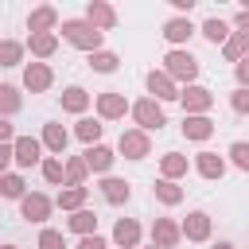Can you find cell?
Returning a JSON list of instances; mask_svg holds the SVG:
<instances>
[{"instance_id": "1", "label": "cell", "mask_w": 249, "mask_h": 249, "mask_svg": "<svg viewBox=\"0 0 249 249\" xmlns=\"http://www.w3.org/2000/svg\"><path fill=\"white\" fill-rule=\"evenodd\" d=\"M62 35H66V43H74V47H82L89 54H97V47H101V31L89 19H66L62 23Z\"/></svg>"}, {"instance_id": "2", "label": "cell", "mask_w": 249, "mask_h": 249, "mask_svg": "<svg viewBox=\"0 0 249 249\" xmlns=\"http://www.w3.org/2000/svg\"><path fill=\"white\" fill-rule=\"evenodd\" d=\"M163 62H167L163 70H167L171 78H187V82H191V78L198 74V58H195L191 51H171V54H167Z\"/></svg>"}, {"instance_id": "3", "label": "cell", "mask_w": 249, "mask_h": 249, "mask_svg": "<svg viewBox=\"0 0 249 249\" xmlns=\"http://www.w3.org/2000/svg\"><path fill=\"white\" fill-rule=\"evenodd\" d=\"M132 117L140 121V128H144V132H152V128L167 124V117H163V109L156 105V97H144V101H136V105H132Z\"/></svg>"}, {"instance_id": "4", "label": "cell", "mask_w": 249, "mask_h": 249, "mask_svg": "<svg viewBox=\"0 0 249 249\" xmlns=\"http://www.w3.org/2000/svg\"><path fill=\"white\" fill-rule=\"evenodd\" d=\"M148 89H152L160 101H175V97H183V93L175 89V82H171L167 70H152V74H148Z\"/></svg>"}, {"instance_id": "5", "label": "cell", "mask_w": 249, "mask_h": 249, "mask_svg": "<svg viewBox=\"0 0 249 249\" xmlns=\"http://www.w3.org/2000/svg\"><path fill=\"white\" fill-rule=\"evenodd\" d=\"M179 101H183V109H187V113H206V109L214 105V93H210V89H202V86H187Z\"/></svg>"}, {"instance_id": "6", "label": "cell", "mask_w": 249, "mask_h": 249, "mask_svg": "<svg viewBox=\"0 0 249 249\" xmlns=\"http://www.w3.org/2000/svg\"><path fill=\"white\" fill-rule=\"evenodd\" d=\"M121 152H124L128 160H144V156L152 152L148 132H121Z\"/></svg>"}, {"instance_id": "7", "label": "cell", "mask_w": 249, "mask_h": 249, "mask_svg": "<svg viewBox=\"0 0 249 249\" xmlns=\"http://www.w3.org/2000/svg\"><path fill=\"white\" fill-rule=\"evenodd\" d=\"M195 167H198V175H202V179H222V171H226V160H222L218 152H198Z\"/></svg>"}, {"instance_id": "8", "label": "cell", "mask_w": 249, "mask_h": 249, "mask_svg": "<svg viewBox=\"0 0 249 249\" xmlns=\"http://www.w3.org/2000/svg\"><path fill=\"white\" fill-rule=\"evenodd\" d=\"M19 214H23L27 222H43V218L51 214V198H43V195H27V198L19 202Z\"/></svg>"}, {"instance_id": "9", "label": "cell", "mask_w": 249, "mask_h": 249, "mask_svg": "<svg viewBox=\"0 0 249 249\" xmlns=\"http://www.w3.org/2000/svg\"><path fill=\"white\" fill-rule=\"evenodd\" d=\"M183 233H187L191 241H206V237H210V218H206L202 210L187 214V222H183Z\"/></svg>"}, {"instance_id": "10", "label": "cell", "mask_w": 249, "mask_h": 249, "mask_svg": "<svg viewBox=\"0 0 249 249\" xmlns=\"http://www.w3.org/2000/svg\"><path fill=\"white\" fill-rule=\"evenodd\" d=\"M179 226L175 222H167V218H156V230H152V237H156V245L160 249H175V241H179Z\"/></svg>"}, {"instance_id": "11", "label": "cell", "mask_w": 249, "mask_h": 249, "mask_svg": "<svg viewBox=\"0 0 249 249\" xmlns=\"http://www.w3.org/2000/svg\"><path fill=\"white\" fill-rule=\"evenodd\" d=\"M23 86H27L31 93H39V89H47V86H51V70H47L43 62H31V66L23 70Z\"/></svg>"}, {"instance_id": "12", "label": "cell", "mask_w": 249, "mask_h": 249, "mask_svg": "<svg viewBox=\"0 0 249 249\" xmlns=\"http://www.w3.org/2000/svg\"><path fill=\"white\" fill-rule=\"evenodd\" d=\"M82 160H86V167H89V171H109V167H113V152H109L105 144L86 148V156H82Z\"/></svg>"}, {"instance_id": "13", "label": "cell", "mask_w": 249, "mask_h": 249, "mask_svg": "<svg viewBox=\"0 0 249 249\" xmlns=\"http://www.w3.org/2000/svg\"><path fill=\"white\" fill-rule=\"evenodd\" d=\"M113 241H117V245H124V249H132V245L140 241V226H136L132 218H121V222L113 226Z\"/></svg>"}, {"instance_id": "14", "label": "cell", "mask_w": 249, "mask_h": 249, "mask_svg": "<svg viewBox=\"0 0 249 249\" xmlns=\"http://www.w3.org/2000/svg\"><path fill=\"white\" fill-rule=\"evenodd\" d=\"M54 19H58V16H54V8L47 4V8H35V12H31V19H27V27H31L35 35H47V31L54 27Z\"/></svg>"}, {"instance_id": "15", "label": "cell", "mask_w": 249, "mask_h": 249, "mask_svg": "<svg viewBox=\"0 0 249 249\" xmlns=\"http://www.w3.org/2000/svg\"><path fill=\"white\" fill-rule=\"evenodd\" d=\"M210 132H214V124L206 117H183V136L187 140H206Z\"/></svg>"}, {"instance_id": "16", "label": "cell", "mask_w": 249, "mask_h": 249, "mask_svg": "<svg viewBox=\"0 0 249 249\" xmlns=\"http://www.w3.org/2000/svg\"><path fill=\"white\" fill-rule=\"evenodd\" d=\"M35 160H39V140L19 136V140H16V163H19V167H31Z\"/></svg>"}, {"instance_id": "17", "label": "cell", "mask_w": 249, "mask_h": 249, "mask_svg": "<svg viewBox=\"0 0 249 249\" xmlns=\"http://www.w3.org/2000/svg\"><path fill=\"white\" fill-rule=\"evenodd\" d=\"M86 105H89V93H86L82 86H70V89L62 93V109H66V113H82Z\"/></svg>"}, {"instance_id": "18", "label": "cell", "mask_w": 249, "mask_h": 249, "mask_svg": "<svg viewBox=\"0 0 249 249\" xmlns=\"http://www.w3.org/2000/svg\"><path fill=\"white\" fill-rule=\"evenodd\" d=\"M97 109H101V117H124V97L121 93H101L97 97Z\"/></svg>"}, {"instance_id": "19", "label": "cell", "mask_w": 249, "mask_h": 249, "mask_svg": "<svg viewBox=\"0 0 249 249\" xmlns=\"http://www.w3.org/2000/svg\"><path fill=\"white\" fill-rule=\"evenodd\" d=\"M89 23L101 31V27H113L117 23V12L109 8V4H89Z\"/></svg>"}, {"instance_id": "20", "label": "cell", "mask_w": 249, "mask_h": 249, "mask_svg": "<svg viewBox=\"0 0 249 249\" xmlns=\"http://www.w3.org/2000/svg\"><path fill=\"white\" fill-rule=\"evenodd\" d=\"M101 195H105V202H128V183L124 179H105Z\"/></svg>"}, {"instance_id": "21", "label": "cell", "mask_w": 249, "mask_h": 249, "mask_svg": "<svg viewBox=\"0 0 249 249\" xmlns=\"http://www.w3.org/2000/svg\"><path fill=\"white\" fill-rule=\"evenodd\" d=\"M226 58H233V62H241V58H249V35H230L226 39Z\"/></svg>"}, {"instance_id": "22", "label": "cell", "mask_w": 249, "mask_h": 249, "mask_svg": "<svg viewBox=\"0 0 249 249\" xmlns=\"http://www.w3.org/2000/svg\"><path fill=\"white\" fill-rule=\"evenodd\" d=\"M191 31H195V27H191V19H167V23H163V35H167L171 43H183Z\"/></svg>"}, {"instance_id": "23", "label": "cell", "mask_w": 249, "mask_h": 249, "mask_svg": "<svg viewBox=\"0 0 249 249\" xmlns=\"http://www.w3.org/2000/svg\"><path fill=\"white\" fill-rule=\"evenodd\" d=\"M43 144H47L51 152H62V148H66V128H62V124H47V128H43Z\"/></svg>"}, {"instance_id": "24", "label": "cell", "mask_w": 249, "mask_h": 249, "mask_svg": "<svg viewBox=\"0 0 249 249\" xmlns=\"http://www.w3.org/2000/svg\"><path fill=\"white\" fill-rule=\"evenodd\" d=\"M152 191H156V198H160V202H167V206H175V202L183 198V191H179V187H175L171 179H160V183H156Z\"/></svg>"}, {"instance_id": "25", "label": "cell", "mask_w": 249, "mask_h": 249, "mask_svg": "<svg viewBox=\"0 0 249 249\" xmlns=\"http://www.w3.org/2000/svg\"><path fill=\"white\" fill-rule=\"evenodd\" d=\"M93 226H97V218H93L89 210H78V214L70 218V230H74V233H82V237H89V233H93Z\"/></svg>"}, {"instance_id": "26", "label": "cell", "mask_w": 249, "mask_h": 249, "mask_svg": "<svg viewBox=\"0 0 249 249\" xmlns=\"http://www.w3.org/2000/svg\"><path fill=\"white\" fill-rule=\"evenodd\" d=\"M54 47H58V39L47 31V35H31V51L39 54V58H47V54H54Z\"/></svg>"}, {"instance_id": "27", "label": "cell", "mask_w": 249, "mask_h": 249, "mask_svg": "<svg viewBox=\"0 0 249 249\" xmlns=\"http://www.w3.org/2000/svg\"><path fill=\"white\" fill-rule=\"evenodd\" d=\"M187 171V160L179 156V152H167L163 156V179H175V175H183Z\"/></svg>"}, {"instance_id": "28", "label": "cell", "mask_w": 249, "mask_h": 249, "mask_svg": "<svg viewBox=\"0 0 249 249\" xmlns=\"http://www.w3.org/2000/svg\"><path fill=\"white\" fill-rule=\"evenodd\" d=\"M82 202H86V187H70V191L58 195V206H62V210H78Z\"/></svg>"}, {"instance_id": "29", "label": "cell", "mask_w": 249, "mask_h": 249, "mask_svg": "<svg viewBox=\"0 0 249 249\" xmlns=\"http://www.w3.org/2000/svg\"><path fill=\"white\" fill-rule=\"evenodd\" d=\"M89 62H93V70H101V74H113V70H117V54H113V51H97Z\"/></svg>"}, {"instance_id": "30", "label": "cell", "mask_w": 249, "mask_h": 249, "mask_svg": "<svg viewBox=\"0 0 249 249\" xmlns=\"http://www.w3.org/2000/svg\"><path fill=\"white\" fill-rule=\"evenodd\" d=\"M78 136H82V140H86V144L93 148V144H97V136H101V124L86 117V121H78Z\"/></svg>"}, {"instance_id": "31", "label": "cell", "mask_w": 249, "mask_h": 249, "mask_svg": "<svg viewBox=\"0 0 249 249\" xmlns=\"http://www.w3.org/2000/svg\"><path fill=\"white\" fill-rule=\"evenodd\" d=\"M202 35H206L210 43H222V39H226V23L214 16V19H206V23H202Z\"/></svg>"}, {"instance_id": "32", "label": "cell", "mask_w": 249, "mask_h": 249, "mask_svg": "<svg viewBox=\"0 0 249 249\" xmlns=\"http://www.w3.org/2000/svg\"><path fill=\"white\" fill-rule=\"evenodd\" d=\"M230 160L241 167V171H249V144L245 140H237V144H230Z\"/></svg>"}, {"instance_id": "33", "label": "cell", "mask_w": 249, "mask_h": 249, "mask_svg": "<svg viewBox=\"0 0 249 249\" xmlns=\"http://www.w3.org/2000/svg\"><path fill=\"white\" fill-rule=\"evenodd\" d=\"M0 191H4L8 198H19V195H23V179H19V175H4V179H0Z\"/></svg>"}, {"instance_id": "34", "label": "cell", "mask_w": 249, "mask_h": 249, "mask_svg": "<svg viewBox=\"0 0 249 249\" xmlns=\"http://www.w3.org/2000/svg\"><path fill=\"white\" fill-rule=\"evenodd\" d=\"M39 249H66V241H62L58 230H43L39 233Z\"/></svg>"}, {"instance_id": "35", "label": "cell", "mask_w": 249, "mask_h": 249, "mask_svg": "<svg viewBox=\"0 0 249 249\" xmlns=\"http://www.w3.org/2000/svg\"><path fill=\"white\" fill-rule=\"evenodd\" d=\"M0 62H4V66H16V62H19V43H12V39L0 43Z\"/></svg>"}, {"instance_id": "36", "label": "cell", "mask_w": 249, "mask_h": 249, "mask_svg": "<svg viewBox=\"0 0 249 249\" xmlns=\"http://www.w3.org/2000/svg\"><path fill=\"white\" fill-rule=\"evenodd\" d=\"M43 179L47 183H62V163L58 160H43Z\"/></svg>"}, {"instance_id": "37", "label": "cell", "mask_w": 249, "mask_h": 249, "mask_svg": "<svg viewBox=\"0 0 249 249\" xmlns=\"http://www.w3.org/2000/svg\"><path fill=\"white\" fill-rule=\"evenodd\" d=\"M66 175H70L74 187H82V179H86V160H70V163H66Z\"/></svg>"}, {"instance_id": "38", "label": "cell", "mask_w": 249, "mask_h": 249, "mask_svg": "<svg viewBox=\"0 0 249 249\" xmlns=\"http://www.w3.org/2000/svg\"><path fill=\"white\" fill-rule=\"evenodd\" d=\"M0 105H4V113H16L19 97H16V89H12V86H4V89H0Z\"/></svg>"}, {"instance_id": "39", "label": "cell", "mask_w": 249, "mask_h": 249, "mask_svg": "<svg viewBox=\"0 0 249 249\" xmlns=\"http://www.w3.org/2000/svg\"><path fill=\"white\" fill-rule=\"evenodd\" d=\"M230 105H233L237 113H249V89H237V93L230 97Z\"/></svg>"}, {"instance_id": "40", "label": "cell", "mask_w": 249, "mask_h": 249, "mask_svg": "<svg viewBox=\"0 0 249 249\" xmlns=\"http://www.w3.org/2000/svg\"><path fill=\"white\" fill-rule=\"evenodd\" d=\"M78 249H109V245H105V237L89 233V237H82V245H78Z\"/></svg>"}, {"instance_id": "41", "label": "cell", "mask_w": 249, "mask_h": 249, "mask_svg": "<svg viewBox=\"0 0 249 249\" xmlns=\"http://www.w3.org/2000/svg\"><path fill=\"white\" fill-rule=\"evenodd\" d=\"M237 82H241V89H249V58L237 62Z\"/></svg>"}, {"instance_id": "42", "label": "cell", "mask_w": 249, "mask_h": 249, "mask_svg": "<svg viewBox=\"0 0 249 249\" xmlns=\"http://www.w3.org/2000/svg\"><path fill=\"white\" fill-rule=\"evenodd\" d=\"M237 31H241V35H249V12H241V16H237Z\"/></svg>"}, {"instance_id": "43", "label": "cell", "mask_w": 249, "mask_h": 249, "mask_svg": "<svg viewBox=\"0 0 249 249\" xmlns=\"http://www.w3.org/2000/svg\"><path fill=\"white\" fill-rule=\"evenodd\" d=\"M214 249H233V245H230V241H218V245H214Z\"/></svg>"}, {"instance_id": "44", "label": "cell", "mask_w": 249, "mask_h": 249, "mask_svg": "<svg viewBox=\"0 0 249 249\" xmlns=\"http://www.w3.org/2000/svg\"><path fill=\"white\" fill-rule=\"evenodd\" d=\"M152 249H160V245H152Z\"/></svg>"}, {"instance_id": "45", "label": "cell", "mask_w": 249, "mask_h": 249, "mask_svg": "<svg viewBox=\"0 0 249 249\" xmlns=\"http://www.w3.org/2000/svg\"><path fill=\"white\" fill-rule=\"evenodd\" d=\"M8 249H12V245H8Z\"/></svg>"}]
</instances>
